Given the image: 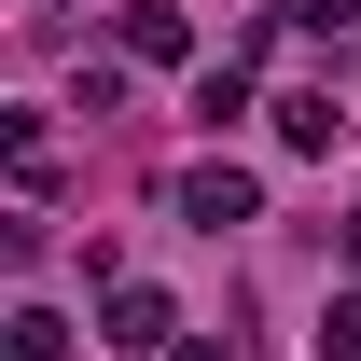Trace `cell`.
Returning <instances> with one entry per match:
<instances>
[{
	"label": "cell",
	"instance_id": "1",
	"mask_svg": "<svg viewBox=\"0 0 361 361\" xmlns=\"http://www.w3.org/2000/svg\"><path fill=\"white\" fill-rule=\"evenodd\" d=\"M97 334H111V361H139V348H167V334H180V306L153 292V278H111V292H97Z\"/></svg>",
	"mask_w": 361,
	"mask_h": 361
},
{
	"label": "cell",
	"instance_id": "2",
	"mask_svg": "<svg viewBox=\"0 0 361 361\" xmlns=\"http://www.w3.org/2000/svg\"><path fill=\"white\" fill-rule=\"evenodd\" d=\"M250 209H264V195H250V167H180V223H195V236H236Z\"/></svg>",
	"mask_w": 361,
	"mask_h": 361
},
{
	"label": "cell",
	"instance_id": "3",
	"mask_svg": "<svg viewBox=\"0 0 361 361\" xmlns=\"http://www.w3.org/2000/svg\"><path fill=\"white\" fill-rule=\"evenodd\" d=\"M278 139H292V153H334V139H348V97H334V84H292V97H278Z\"/></svg>",
	"mask_w": 361,
	"mask_h": 361
},
{
	"label": "cell",
	"instance_id": "4",
	"mask_svg": "<svg viewBox=\"0 0 361 361\" xmlns=\"http://www.w3.org/2000/svg\"><path fill=\"white\" fill-rule=\"evenodd\" d=\"M126 56H153V70H180V56H195L180 0H126Z\"/></svg>",
	"mask_w": 361,
	"mask_h": 361
},
{
	"label": "cell",
	"instance_id": "5",
	"mask_svg": "<svg viewBox=\"0 0 361 361\" xmlns=\"http://www.w3.org/2000/svg\"><path fill=\"white\" fill-rule=\"evenodd\" d=\"M236 111H250V70H236V56H223V70H195V126L223 139V126H236Z\"/></svg>",
	"mask_w": 361,
	"mask_h": 361
},
{
	"label": "cell",
	"instance_id": "6",
	"mask_svg": "<svg viewBox=\"0 0 361 361\" xmlns=\"http://www.w3.org/2000/svg\"><path fill=\"white\" fill-rule=\"evenodd\" d=\"M14 361H70V319H56V306H14Z\"/></svg>",
	"mask_w": 361,
	"mask_h": 361
},
{
	"label": "cell",
	"instance_id": "7",
	"mask_svg": "<svg viewBox=\"0 0 361 361\" xmlns=\"http://www.w3.org/2000/svg\"><path fill=\"white\" fill-rule=\"evenodd\" d=\"M319 361H361V292H334V306H319Z\"/></svg>",
	"mask_w": 361,
	"mask_h": 361
},
{
	"label": "cell",
	"instance_id": "8",
	"mask_svg": "<svg viewBox=\"0 0 361 361\" xmlns=\"http://www.w3.org/2000/svg\"><path fill=\"white\" fill-rule=\"evenodd\" d=\"M278 14H292V28H319V42H348V28H361V0H278Z\"/></svg>",
	"mask_w": 361,
	"mask_h": 361
},
{
	"label": "cell",
	"instance_id": "9",
	"mask_svg": "<svg viewBox=\"0 0 361 361\" xmlns=\"http://www.w3.org/2000/svg\"><path fill=\"white\" fill-rule=\"evenodd\" d=\"M334 250H348V264H361V209H348V223H334Z\"/></svg>",
	"mask_w": 361,
	"mask_h": 361
}]
</instances>
